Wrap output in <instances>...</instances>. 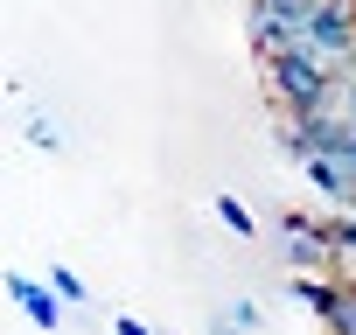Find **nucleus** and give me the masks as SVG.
I'll list each match as a JSON object with an SVG mask.
<instances>
[{
	"label": "nucleus",
	"instance_id": "nucleus-9",
	"mask_svg": "<svg viewBox=\"0 0 356 335\" xmlns=\"http://www.w3.org/2000/svg\"><path fill=\"white\" fill-rule=\"evenodd\" d=\"M217 217H224V224H231V231H252V217H245V210H238V203H231V196H224V203H217Z\"/></svg>",
	"mask_w": 356,
	"mask_h": 335
},
{
	"label": "nucleus",
	"instance_id": "nucleus-4",
	"mask_svg": "<svg viewBox=\"0 0 356 335\" xmlns=\"http://www.w3.org/2000/svg\"><path fill=\"white\" fill-rule=\"evenodd\" d=\"M307 182H314L321 196H335V203H356V182H349L342 161H307Z\"/></svg>",
	"mask_w": 356,
	"mask_h": 335
},
{
	"label": "nucleus",
	"instance_id": "nucleus-8",
	"mask_svg": "<svg viewBox=\"0 0 356 335\" xmlns=\"http://www.w3.org/2000/svg\"><path fill=\"white\" fill-rule=\"evenodd\" d=\"M328 238H335V245H342V252L356 259V217H342V224H328Z\"/></svg>",
	"mask_w": 356,
	"mask_h": 335
},
{
	"label": "nucleus",
	"instance_id": "nucleus-3",
	"mask_svg": "<svg viewBox=\"0 0 356 335\" xmlns=\"http://www.w3.org/2000/svg\"><path fill=\"white\" fill-rule=\"evenodd\" d=\"M293 147H300L307 161H342V168H356V126H349L342 112L293 119Z\"/></svg>",
	"mask_w": 356,
	"mask_h": 335
},
{
	"label": "nucleus",
	"instance_id": "nucleus-2",
	"mask_svg": "<svg viewBox=\"0 0 356 335\" xmlns=\"http://www.w3.org/2000/svg\"><path fill=\"white\" fill-rule=\"evenodd\" d=\"M307 49L328 56L335 70L356 56V0H321V8L307 15Z\"/></svg>",
	"mask_w": 356,
	"mask_h": 335
},
{
	"label": "nucleus",
	"instance_id": "nucleus-7",
	"mask_svg": "<svg viewBox=\"0 0 356 335\" xmlns=\"http://www.w3.org/2000/svg\"><path fill=\"white\" fill-rule=\"evenodd\" d=\"M335 112L356 126V70H342V91H335Z\"/></svg>",
	"mask_w": 356,
	"mask_h": 335
},
{
	"label": "nucleus",
	"instance_id": "nucleus-10",
	"mask_svg": "<svg viewBox=\"0 0 356 335\" xmlns=\"http://www.w3.org/2000/svg\"><path fill=\"white\" fill-rule=\"evenodd\" d=\"M307 8H321V0H307Z\"/></svg>",
	"mask_w": 356,
	"mask_h": 335
},
{
	"label": "nucleus",
	"instance_id": "nucleus-5",
	"mask_svg": "<svg viewBox=\"0 0 356 335\" xmlns=\"http://www.w3.org/2000/svg\"><path fill=\"white\" fill-rule=\"evenodd\" d=\"M15 300H22L29 314H35V328H56V300H49V293H42L35 279H15Z\"/></svg>",
	"mask_w": 356,
	"mask_h": 335
},
{
	"label": "nucleus",
	"instance_id": "nucleus-6",
	"mask_svg": "<svg viewBox=\"0 0 356 335\" xmlns=\"http://www.w3.org/2000/svg\"><path fill=\"white\" fill-rule=\"evenodd\" d=\"M328 335H356V286H342V300L328 314Z\"/></svg>",
	"mask_w": 356,
	"mask_h": 335
},
{
	"label": "nucleus",
	"instance_id": "nucleus-1",
	"mask_svg": "<svg viewBox=\"0 0 356 335\" xmlns=\"http://www.w3.org/2000/svg\"><path fill=\"white\" fill-rule=\"evenodd\" d=\"M273 70V91L293 105V119H314V112H335V91H342V70L328 63V56H314V49H293V56H280V63H266Z\"/></svg>",
	"mask_w": 356,
	"mask_h": 335
}]
</instances>
